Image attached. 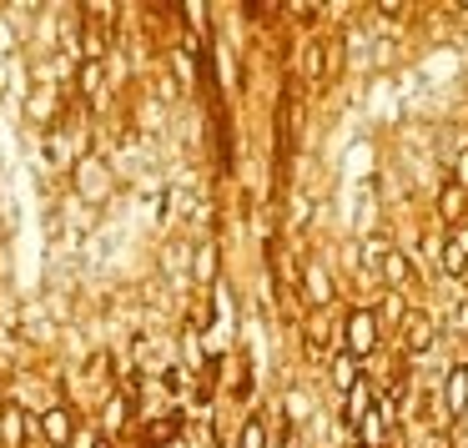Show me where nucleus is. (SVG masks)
Segmentation results:
<instances>
[{
    "label": "nucleus",
    "mask_w": 468,
    "mask_h": 448,
    "mask_svg": "<svg viewBox=\"0 0 468 448\" xmlns=\"http://www.w3.org/2000/svg\"><path fill=\"white\" fill-rule=\"evenodd\" d=\"M5 438H11V448L21 443V413H5Z\"/></svg>",
    "instance_id": "nucleus-2"
},
{
    "label": "nucleus",
    "mask_w": 468,
    "mask_h": 448,
    "mask_svg": "<svg viewBox=\"0 0 468 448\" xmlns=\"http://www.w3.org/2000/svg\"><path fill=\"white\" fill-rule=\"evenodd\" d=\"M46 438H56V443L66 438V413H46Z\"/></svg>",
    "instance_id": "nucleus-1"
}]
</instances>
